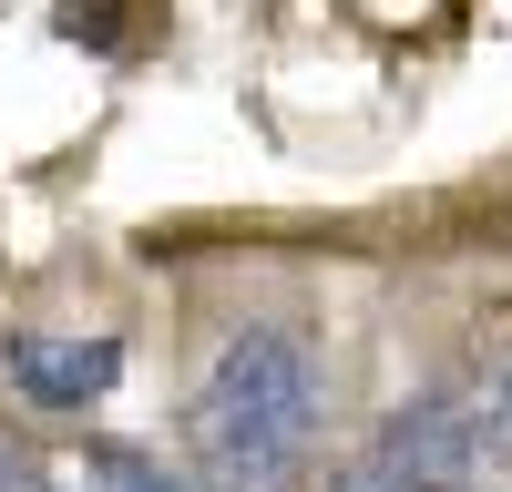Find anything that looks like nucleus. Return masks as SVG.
Listing matches in <instances>:
<instances>
[{
    "mask_svg": "<svg viewBox=\"0 0 512 492\" xmlns=\"http://www.w3.org/2000/svg\"><path fill=\"white\" fill-rule=\"evenodd\" d=\"M461 441H472V472H512V359L482 369V390H461Z\"/></svg>",
    "mask_w": 512,
    "mask_h": 492,
    "instance_id": "nucleus-4",
    "label": "nucleus"
},
{
    "mask_svg": "<svg viewBox=\"0 0 512 492\" xmlns=\"http://www.w3.org/2000/svg\"><path fill=\"white\" fill-rule=\"evenodd\" d=\"M338 492H472V441H461V390L400 400L379 441L359 451V472Z\"/></svg>",
    "mask_w": 512,
    "mask_h": 492,
    "instance_id": "nucleus-2",
    "label": "nucleus"
},
{
    "mask_svg": "<svg viewBox=\"0 0 512 492\" xmlns=\"http://www.w3.org/2000/svg\"><path fill=\"white\" fill-rule=\"evenodd\" d=\"M82 482H93V492H195L185 472H164L154 451H134V441H82Z\"/></svg>",
    "mask_w": 512,
    "mask_h": 492,
    "instance_id": "nucleus-5",
    "label": "nucleus"
},
{
    "mask_svg": "<svg viewBox=\"0 0 512 492\" xmlns=\"http://www.w3.org/2000/svg\"><path fill=\"white\" fill-rule=\"evenodd\" d=\"M0 380L21 410H93L123 380V339H52V328H11L0 339Z\"/></svg>",
    "mask_w": 512,
    "mask_h": 492,
    "instance_id": "nucleus-3",
    "label": "nucleus"
},
{
    "mask_svg": "<svg viewBox=\"0 0 512 492\" xmlns=\"http://www.w3.org/2000/svg\"><path fill=\"white\" fill-rule=\"evenodd\" d=\"M0 492H31V472H21V451L0 441Z\"/></svg>",
    "mask_w": 512,
    "mask_h": 492,
    "instance_id": "nucleus-6",
    "label": "nucleus"
},
{
    "mask_svg": "<svg viewBox=\"0 0 512 492\" xmlns=\"http://www.w3.org/2000/svg\"><path fill=\"white\" fill-rule=\"evenodd\" d=\"M328 421V369H318V339L287 318H256L216 349V369L195 380V472L216 492H287L308 441Z\"/></svg>",
    "mask_w": 512,
    "mask_h": 492,
    "instance_id": "nucleus-1",
    "label": "nucleus"
}]
</instances>
